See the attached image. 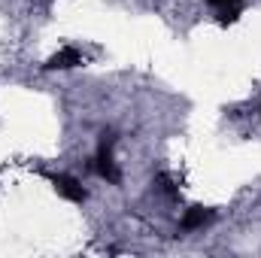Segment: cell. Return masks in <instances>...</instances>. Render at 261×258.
Instances as JSON below:
<instances>
[{
	"mask_svg": "<svg viewBox=\"0 0 261 258\" xmlns=\"http://www.w3.org/2000/svg\"><path fill=\"white\" fill-rule=\"evenodd\" d=\"M113 137L107 140V134H103V143H100V152H97V158H94V170L107 179V183H119L122 179V173H119V167H116V161H113Z\"/></svg>",
	"mask_w": 261,
	"mask_h": 258,
	"instance_id": "6da1fadb",
	"label": "cell"
},
{
	"mask_svg": "<svg viewBox=\"0 0 261 258\" xmlns=\"http://www.w3.org/2000/svg\"><path fill=\"white\" fill-rule=\"evenodd\" d=\"M52 186H55V192L61 194V197H67V200H73V203H82L88 194H85V189L73 179V176H52Z\"/></svg>",
	"mask_w": 261,
	"mask_h": 258,
	"instance_id": "7a4b0ae2",
	"label": "cell"
},
{
	"mask_svg": "<svg viewBox=\"0 0 261 258\" xmlns=\"http://www.w3.org/2000/svg\"><path fill=\"white\" fill-rule=\"evenodd\" d=\"M76 64H82V52L73 49V46H64V49H58L46 61V70H70V67H76Z\"/></svg>",
	"mask_w": 261,
	"mask_h": 258,
	"instance_id": "3957f363",
	"label": "cell"
},
{
	"mask_svg": "<svg viewBox=\"0 0 261 258\" xmlns=\"http://www.w3.org/2000/svg\"><path fill=\"white\" fill-rule=\"evenodd\" d=\"M213 219V210H206V207H192L186 216H182V231H195L200 225H206Z\"/></svg>",
	"mask_w": 261,
	"mask_h": 258,
	"instance_id": "277c9868",
	"label": "cell"
},
{
	"mask_svg": "<svg viewBox=\"0 0 261 258\" xmlns=\"http://www.w3.org/2000/svg\"><path fill=\"white\" fill-rule=\"evenodd\" d=\"M210 3H213V6H219V9H222V6H237V3H240V0H210Z\"/></svg>",
	"mask_w": 261,
	"mask_h": 258,
	"instance_id": "5b68a950",
	"label": "cell"
}]
</instances>
